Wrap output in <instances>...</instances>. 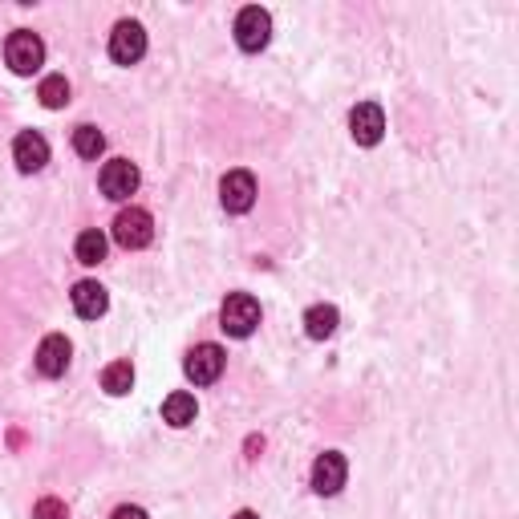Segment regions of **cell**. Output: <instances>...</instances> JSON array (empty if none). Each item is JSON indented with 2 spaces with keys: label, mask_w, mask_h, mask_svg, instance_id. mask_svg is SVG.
<instances>
[{
  "label": "cell",
  "mask_w": 519,
  "mask_h": 519,
  "mask_svg": "<svg viewBox=\"0 0 519 519\" xmlns=\"http://www.w3.org/2000/svg\"><path fill=\"white\" fill-rule=\"evenodd\" d=\"M219 325H224L228 337H252L260 325V301L252 292H232L224 309H219Z\"/></svg>",
  "instance_id": "1"
},
{
  "label": "cell",
  "mask_w": 519,
  "mask_h": 519,
  "mask_svg": "<svg viewBox=\"0 0 519 519\" xmlns=\"http://www.w3.org/2000/svg\"><path fill=\"white\" fill-rule=\"evenodd\" d=\"M151 240H155V219H151V211H142V207L118 211V219H114V244H118V248L138 252V248H146Z\"/></svg>",
  "instance_id": "2"
},
{
  "label": "cell",
  "mask_w": 519,
  "mask_h": 519,
  "mask_svg": "<svg viewBox=\"0 0 519 519\" xmlns=\"http://www.w3.org/2000/svg\"><path fill=\"white\" fill-rule=\"evenodd\" d=\"M5 61L13 73H21V78H29V73H37L45 65V41L29 29H17L9 41H5Z\"/></svg>",
  "instance_id": "3"
},
{
  "label": "cell",
  "mask_w": 519,
  "mask_h": 519,
  "mask_svg": "<svg viewBox=\"0 0 519 519\" xmlns=\"http://www.w3.org/2000/svg\"><path fill=\"white\" fill-rule=\"evenodd\" d=\"M268 41H272V17H268V9H260V5L240 9V17H236V45L244 53H260Z\"/></svg>",
  "instance_id": "4"
},
{
  "label": "cell",
  "mask_w": 519,
  "mask_h": 519,
  "mask_svg": "<svg viewBox=\"0 0 519 519\" xmlns=\"http://www.w3.org/2000/svg\"><path fill=\"white\" fill-rule=\"evenodd\" d=\"M224 349L219 345H211V341H203V345H195L191 353H187V361H183V369H187V378L195 382V386H211V382H219V374H224Z\"/></svg>",
  "instance_id": "5"
},
{
  "label": "cell",
  "mask_w": 519,
  "mask_h": 519,
  "mask_svg": "<svg viewBox=\"0 0 519 519\" xmlns=\"http://www.w3.org/2000/svg\"><path fill=\"white\" fill-rule=\"evenodd\" d=\"M349 134H353L357 146H378L382 134H386V114H382V106H378V102L353 106V114H349Z\"/></svg>",
  "instance_id": "6"
},
{
  "label": "cell",
  "mask_w": 519,
  "mask_h": 519,
  "mask_svg": "<svg viewBox=\"0 0 519 519\" xmlns=\"http://www.w3.org/2000/svg\"><path fill=\"white\" fill-rule=\"evenodd\" d=\"M219 203H224V211H232V215L252 211V203H256V179H252V171H228L224 183H219Z\"/></svg>",
  "instance_id": "7"
},
{
  "label": "cell",
  "mask_w": 519,
  "mask_h": 519,
  "mask_svg": "<svg viewBox=\"0 0 519 519\" xmlns=\"http://www.w3.org/2000/svg\"><path fill=\"white\" fill-rule=\"evenodd\" d=\"M142 53H146V29L138 21H118L110 33V57L118 65H134L142 61Z\"/></svg>",
  "instance_id": "8"
},
{
  "label": "cell",
  "mask_w": 519,
  "mask_h": 519,
  "mask_svg": "<svg viewBox=\"0 0 519 519\" xmlns=\"http://www.w3.org/2000/svg\"><path fill=\"white\" fill-rule=\"evenodd\" d=\"M102 195L106 199H130L134 191H138V183H142V175H138V167L130 163V159H114V163H106L102 167Z\"/></svg>",
  "instance_id": "9"
},
{
  "label": "cell",
  "mask_w": 519,
  "mask_h": 519,
  "mask_svg": "<svg viewBox=\"0 0 519 519\" xmlns=\"http://www.w3.org/2000/svg\"><path fill=\"white\" fill-rule=\"evenodd\" d=\"M345 479H349L345 455H337V451L317 455V463H313V491H317V495H337V491L345 487Z\"/></svg>",
  "instance_id": "10"
},
{
  "label": "cell",
  "mask_w": 519,
  "mask_h": 519,
  "mask_svg": "<svg viewBox=\"0 0 519 519\" xmlns=\"http://www.w3.org/2000/svg\"><path fill=\"white\" fill-rule=\"evenodd\" d=\"M13 163H17L25 175L41 171V167L49 163V142H45V134H37V130H21V134L13 138Z\"/></svg>",
  "instance_id": "11"
},
{
  "label": "cell",
  "mask_w": 519,
  "mask_h": 519,
  "mask_svg": "<svg viewBox=\"0 0 519 519\" xmlns=\"http://www.w3.org/2000/svg\"><path fill=\"white\" fill-rule=\"evenodd\" d=\"M69 301H73V313L86 317V321H98L110 309V296H106V288L98 280H78L73 292H69Z\"/></svg>",
  "instance_id": "12"
},
{
  "label": "cell",
  "mask_w": 519,
  "mask_h": 519,
  "mask_svg": "<svg viewBox=\"0 0 519 519\" xmlns=\"http://www.w3.org/2000/svg\"><path fill=\"white\" fill-rule=\"evenodd\" d=\"M69 341L61 333H49L41 345H37V374L41 378H61L65 369H69Z\"/></svg>",
  "instance_id": "13"
},
{
  "label": "cell",
  "mask_w": 519,
  "mask_h": 519,
  "mask_svg": "<svg viewBox=\"0 0 519 519\" xmlns=\"http://www.w3.org/2000/svg\"><path fill=\"white\" fill-rule=\"evenodd\" d=\"M337 309L333 305H313L309 313H305V333L313 337V341H325V337H333L337 333Z\"/></svg>",
  "instance_id": "14"
},
{
  "label": "cell",
  "mask_w": 519,
  "mask_h": 519,
  "mask_svg": "<svg viewBox=\"0 0 519 519\" xmlns=\"http://www.w3.org/2000/svg\"><path fill=\"white\" fill-rule=\"evenodd\" d=\"M195 414H199V406H195V398L183 394V390H175V394L163 402V422H171V426H191Z\"/></svg>",
  "instance_id": "15"
},
{
  "label": "cell",
  "mask_w": 519,
  "mask_h": 519,
  "mask_svg": "<svg viewBox=\"0 0 519 519\" xmlns=\"http://www.w3.org/2000/svg\"><path fill=\"white\" fill-rule=\"evenodd\" d=\"M130 386H134V365L130 361H114V365L102 369V390L106 394L122 398V394H130Z\"/></svg>",
  "instance_id": "16"
},
{
  "label": "cell",
  "mask_w": 519,
  "mask_h": 519,
  "mask_svg": "<svg viewBox=\"0 0 519 519\" xmlns=\"http://www.w3.org/2000/svg\"><path fill=\"white\" fill-rule=\"evenodd\" d=\"M73 256H78L82 264H102L106 260V236L98 232V228H90V232H82L78 236V244H73Z\"/></svg>",
  "instance_id": "17"
},
{
  "label": "cell",
  "mask_w": 519,
  "mask_h": 519,
  "mask_svg": "<svg viewBox=\"0 0 519 519\" xmlns=\"http://www.w3.org/2000/svg\"><path fill=\"white\" fill-rule=\"evenodd\" d=\"M73 151H78L82 159H98L106 151V134L98 126H78L73 130Z\"/></svg>",
  "instance_id": "18"
},
{
  "label": "cell",
  "mask_w": 519,
  "mask_h": 519,
  "mask_svg": "<svg viewBox=\"0 0 519 519\" xmlns=\"http://www.w3.org/2000/svg\"><path fill=\"white\" fill-rule=\"evenodd\" d=\"M37 98H41V106H45V110H61V106H69V82L61 78V73H53V78H45V82H41Z\"/></svg>",
  "instance_id": "19"
},
{
  "label": "cell",
  "mask_w": 519,
  "mask_h": 519,
  "mask_svg": "<svg viewBox=\"0 0 519 519\" xmlns=\"http://www.w3.org/2000/svg\"><path fill=\"white\" fill-rule=\"evenodd\" d=\"M33 519H69V511H65L61 499H41V503L33 507Z\"/></svg>",
  "instance_id": "20"
},
{
  "label": "cell",
  "mask_w": 519,
  "mask_h": 519,
  "mask_svg": "<svg viewBox=\"0 0 519 519\" xmlns=\"http://www.w3.org/2000/svg\"><path fill=\"white\" fill-rule=\"evenodd\" d=\"M110 519H151V515H146L142 507H134V503H126V507H118Z\"/></svg>",
  "instance_id": "21"
},
{
  "label": "cell",
  "mask_w": 519,
  "mask_h": 519,
  "mask_svg": "<svg viewBox=\"0 0 519 519\" xmlns=\"http://www.w3.org/2000/svg\"><path fill=\"white\" fill-rule=\"evenodd\" d=\"M232 519H260V515H256V511H236Z\"/></svg>",
  "instance_id": "22"
}]
</instances>
